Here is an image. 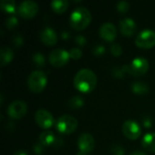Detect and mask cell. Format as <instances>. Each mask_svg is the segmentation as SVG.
I'll use <instances>...</instances> for the list:
<instances>
[{
    "label": "cell",
    "instance_id": "obj_1",
    "mask_svg": "<svg viewBox=\"0 0 155 155\" xmlns=\"http://www.w3.org/2000/svg\"><path fill=\"white\" fill-rule=\"evenodd\" d=\"M97 83V76L95 73L88 68H83L79 70L74 78V87L81 93L92 92Z\"/></svg>",
    "mask_w": 155,
    "mask_h": 155
},
{
    "label": "cell",
    "instance_id": "obj_2",
    "mask_svg": "<svg viewBox=\"0 0 155 155\" xmlns=\"http://www.w3.org/2000/svg\"><path fill=\"white\" fill-rule=\"evenodd\" d=\"M92 21V15L84 6L76 7L70 15V25L75 30H84Z\"/></svg>",
    "mask_w": 155,
    "mask_h": 155
},
{
    "label": "cell",
    "instance_id": "obj_3",
    "mask_svg": "<svg viewBox=\"0 0 155 155\" xmlns=\"http://www.w3.org/2000/svg\"><path fill=\"white\" fill-rule=\"evenodd\" d=\"M47 84V76L45 72L41 70L33 71L27 78L28 88L34 93L42 92Z\"/></svg>",
    "mask_w": 155,
    "mask_h": 155
},
{
    "label": "cell",
    "instance_id": "obj_4",
    "mask_svg": "<svg viewBox=\"0 0 155 155\" xmlns=\"http://www.w3.org/2000/svg\"><path fill=\"white\" fill-rule=\"evenodd\" d=\"M77 120L70 114H64L60 116L55 123V127L58 132L64 134H69L74 132L77 128Z\"/></svg>",
    "mask_w": 155,
    "mask_h": 155
},
{
    "label": "cell",
    "instance_id": "obj_5",
    "mask_svg": "<svg viewBox=\"0 0 155 155\" xmlns=\"http://www.w3.org/2000/svg\"><path fill=\"white\" fill-rule=\"evenodd\" d=\"M125 65H126L127 73L134 76H141L146 74V72L149 69V62L147 61L146 58L143 56L135 57L131 61L130 64H125Z\"/></svg>",
    "mask_w": 155,
    "mask_h": 155
},
{
    "label": "cell",
    "instance_id": "obj_6",
    "mask_svg": "<svg viewBox=\"0 0 155 155\" xmlns=\"http://www.w3.org/2000/svg\"><path fill=\"white\" fill-rule=\"evenodd\" d=\"M135 45L140 48H152L155 45V32L146 28L142 30L135 38Z\"/></svg>",
    "mask_w": 155,
    "mask_h": 155
},
{
    "label": "cell",
    "instance_id": "obj_7",
    "mask_svg": "<svg viewBox=\"0 0 155 155\" xmlns=\"http://www.w3.org/2000/svg\"><path fill=\"white\" fill-rule=\"evenodd\" d=\"M7 114L10 118L18 120L27 112V104L23 100H15L7 107Z\"/></svg>",
    "mask_w": 155,
    "mask_h": 155
},
{
    "label": "cell",
    "instance_id": "obj_8",
    "mask_svg": "<svg viewBox=\"0 0 155 155\" xmlns=\"http://www.w3.org/2000/svg\"><path fill=\"white\" fill-rule=\"evenodd\" d=\"M48 58L52 65L55 67H60L67 64V62L70 59V54L69 52L66 51L65 49L57 48V49H54L49 54Z\"/></svg>",
    "mask_w": 155,
    "mask_h": 155
},
{
    "label": "cell",
    "instance_id": "obj_9",
    "mask_svg": "<svg viewBox=\"0 0 155 155\" xmlns=\"http://www.w3.org/2000/svg\"><path fill=\"white\" fill-rule=\"evenodd\" d=\"M35 121L41 128H44V129L50 128L54 123L53 114L46 109H42V108L38 109L35 112Z\"/></svg>",
    "mask_w": 155,
    "mask_h": 155
},
{
    "label": "cell",
    "instance_id": "obj_10",
    "mask_svg": "<svg viewBox=\"0 0 155 155\" xmlns=\"http://www.w3.org/2000/svg\"><path fill=\"white\" fill-rule=\"evenodd\" d=\"M38 11V5L33 0H25L18 6V13L24 18L34 17Z\"/></svg>",
    "mask_w": 155,
    "mask_h": 155
},
{
    "label": "cell",
    "instance_id": "obj_11",
    "mask_svg": "<svg viewBox=\"0 0 155 155\" xmlns=\"http://www.w3.org/2000/svg\"><path fill=\"white\" fill-rule=\"evenodd\" d=\"M123 133L128 139L136 140L140 137L142 129L138 123L134 120H127L123 124Z\"/></svg>",
    "mask_w": 155,
    "mask_h": 155
},
{
    "label": "cell",
    "instance_id": "obj_12",
    "mask_svg": "<svg viewBox=\"0 0 155 155\" xmlns=\"http://www.w3.org/2000/svg\"><path fill=\"white\" fill-rule=\"evenodd\" d=\"M77 145H78V149L80 152L88 153L94 150L95 146V141L92 134L88 133H84L80 134V136L78 137Z\"/></svg>",
    "mask_w": 155,
    "mask_h": 155
},
{
    "label": "cell",
    "instance_id": "obj_13",
    "mask_svg": "<svg viewBox=\"0 0 155 155\" xmlns=\"http://www.w3.org/2000/svg\"><path fill=\"white\" fill-rule=\"evenodd\" d=\"M99 35L105 41H113L116 37L117 30H116L115 25L113 23L105 22L100 26Z\"/></svg>",
    "mask_w": 155,
    "mask_h": 155
},
{
    "label": "cell",
    "instance_id": "obj_14",
    "mask_svg": "<svg viewBox=\"0 0 155 155\" xmlns=\"http://www.w3.org/2000/svg\"><path fill=\"white\" fill-rule=\"evenodd\" d=\"M119 27H120L121 33L126 36H132L137 31L136 23L131 17H125L122 19L119 23Z\"/></svg>",
    "mask_w": 155,
    "mask_h": 155
},
{
    "label": "cell",
    "instance_id": "obj_15",
    "mask_svg": "<svg viewBox=\"0 0 155 155\" xmlns=\"http://www.w3.org/2000/svg\"><path fill=\"white\" fill-rule=\"evenodd\" d=\"M39 37L41 41L46 45H54L57 42V35L55 31L51 27H45L40 31Z\"/></svg>",
    "mask_w": 155,
    "mask_h": 155
},
{
    "label": "cell",
    "instance_id": "obj_16",
    "mask_svg": "<svg viewBox=\"0 0 155 155\" xmlns=\"http://www.w3.org/2000/svg\"><path fill=\"white\" fill-rule=\"evenodd\" d=\"M142 146L147 152L155 153V133H147L142 139Z\"/></svg>",
    "mask_w": 155,
    "mask_h": 155
},
{
    "label": "cell",
    "instance_id": "obj_17",
    "mask_svg": "<svg viewBox=\"0 0 155 155\" xmlns=\"http://www.w3.org/2000/svg\"><path fill=\"white\" fill-rule=\"evenodd\" d=\"M14 57V52L13 50L6 45H4L0 50V63L2 66H5L8 63L12 61Z\"/></svg>",
    "mask_w": 155,
    "mask_h": 155
},
{
    "label": "cell",
    "instance_id": "obj_18",
    "mask_svg": "<svg viewBox=\"0 0 155 155\" xmlns=\"http://www.w3.org/2000/svg\"><path fill=\"white\" fill-rule=\"evenodd\" d=\"M55 139H56V137L54 136V133L51 131H44L39 135V141L45 146L54 145Z\"/></svg>",
    "mask_w": 155,
    "mask_h": 155
},
{
    "label": "cell",
    "instance_id": "obj_19",
    "mask_svg": "<svg viewBox=\"0 0 155 155\" xmlns=\"http://www.w3.org/2000/svg\"><path fill=\"white\" fill-rule=\"evenodd\" d=\"M132 90L136 94L144 95L149 92V85L144 82L136 81L132 84Z\"/></svg>",
    "mask_w": 155,
    "mask_h": 155
},
{
    "label": "cell",
    "instance_id": "obj_20",
    "mask_svg": "<svg viewBox=\"0 0 155 155\" xmlns=\"http://www.w3.org/2000/svg\"><path fill=\"white\" fill-rule=\"evenodd\" d=\"M68 5H69V2L67 0H54L51 2L52 9L57 14L64 13L67 9Z\"/></svg>",
    "mask_w": 155,
    "mask_h": 155
},
{
    "label": "cell",
    "instance_id": "obj_21",
    "mask_svg": "<svg viewBox=\"0 0 155 155\" xmlns=\"http://www.w3.org/2000/svg\"><path fill=\"white\" fill-rule=\"evenodd\" d=\"M84 101L82 96L74 95L73 97H71L69 99V101L67 103V105L71 109H79L84 105Z\"/></svg>",
    "mask_w": 155,
    "mask_h": 155
},
{
    "label": "cell",
    "instance_id": "obj_22",
    "mask_svg": "<svg viewBox=\"0 0 155 155\" xmlns=\"http://www.w3.org/2000/svg\"><path fill=\"white\" fill-rule=\"evenodd\" d=\"M0 7L3 11L8 14H14L15 11V2L14 0H2Z\"/></svg>",
    "mask_w": 155,
    "mask_h": 155
},
{
    "label": "cell",
    "instance_id": "obj_23",
    "mask_svg": "<svg viewBox=\"0 0 155 155\" xmlns=\"http://www.w3.org/2000/svg\"><path fill=\"white\" fill-rule=\"evenodd\" d=\"M33 63L35 64V66L37 67H43L45 64V57L43 54L36 52L33 54Z\"/></svg>",
    "mask_w": 155,
    "mask_h": 155
},
{
    "label": "cell",
    "instance_id": "obj_24",
    "mask_svg": "<svg viewBox=\"0 0 155 155\" xmlns=\"http://www.w3.org/2000/svg\"><path fill=\"white\" fill-rule=\"evenodd\" d=\"M5 26H6L7 29L12 30V29H14V28L18 25V19H17V17H16L15 15H10V16H8V17L5 19Z\"/></svg>",
    "mask_w": 155,
    "mask_h": 155
},
{
    "label": "cell",
    "instance_id": "obj_25",
    "mask_svg": "<svg viewBox=\"0 0 155 155\" xmlns=\"http://www.w3.org/2000/svg\"><path fill=\"white\" fill-rule=\"evenodd\" d=\"M116 8L120 13H126L130 8V4L125 0H121L117 3Z\"/></svg>",
    "mask_w": 155,
    "mask_h": 155
},
{
    "label": "cell",
    "instance_id": "obj_26",
    "mask_svg": "<svg viewBox=\"0 0 155 155\" xmlns=\"http://www.w3.org/2000/svg\"><path fill=\"white\" fill-rule=\"evenodd\" d=\"M69 54H70V58H73V59H80L83 55V52L80 48H77V47H74V48H71L70 51H69Z\"/></svg>",
    "mask_w": 155,
    "mask_h": 155
},
{
    "label": "cell",
    "instance_id": "obj_27",
    "mask_svg": "<svg viewBox=\"0 0 155 155\" xmlns=\"http://www.w3.org/2000/svg\"><path fill=\"white\" fill-rule=\"evenodd\" d=\"M127 73V69H126V65L124 64L122 68H119V67H114V70H113V74L117 77V78H122L124 74Z\"/></svg>",
    "mask_w": 155,
    "mask_h": 155
},
{
    "label": "cell",
    "instance_id": "obj_28",
    "mask_svg": "<svg viewBox=\"0 0 155 155\" xmlns=\"http://www.w3.org/2000/svg\"><path fill=\"white\" fill-rule=\"evenodd\" d=\"M125 150L119 144H114L111 147V153L113 155H124Z\"/></svg>",
    "mask_w": 155,
    "mask_h": 155
},
{
    "label": "cell",
    "instance_id": "obj_29",
    "mask_svg": "<svg viewBox=\"0 0 155 155\" xmlns=\"http://www.w3.org/2000/svg\"><path fill=\"white\" fill-rule=\"evenodd\" d=\"M111 53L115 55V56H119L120 54H122L123 53V49H122V46L117 44V43H114L111 45Z\"/></svg>",
    "mask_w": 155,
    "mask_h": 155
},
{
    "label": "cell",
    "instance_id": "obj_30",
    "mask_svg": "<svg viewBox=\"0 0 155 155\" xmlns=\"http://www.w3.org/2000/svg\"><path fill=\"white\" fill-rule=\"evenodd\" d=\"M104 52H105V47L103 45H96L93 49V53L95 55H101L104 54Z\"/></svg>",
    "mask_w": 155,
    "mask_h": 155
},
{
    "label": "cell",
    "instance_id": "obj_31",
    "mask_svg": "<svg viewBox=\"0 0 155 155\" xmlns=\"http://www.w3.org/2000/svg\"><path fill=\"white\" fill-rule=\"evenodd\" d=\"M45 145H43L41 143H35L34 146H33V150L34 152L36 153V154H42L45 151Z\"/></svg>",
    "mask_w": 155,
    "mask_h": 155
},
{
    "label": "cell",
    "instance_id": "obj_32",
    "mask_svg": "<svg viewBox=\"0 0 155 155\" xmlns=\"http://www.w3.org/2000/svg\"><path fill=\"white\" fill-rule=\"evenodd\" d=\"M13 43H14V45H15V46H17V47L21 46V45H23V43H24L23 36H22L21 35H19V34L14 35V37H13Z\"/></svg>",
    "mask_w": 155,
    "mask_h": 155
},
{
    "label": "cell",
    "instance_id": "obj_33",
    "mask_svg": "<svg viewBox=\"0 0 155 155\" xmlns=\"http://www.w3.org/2000/svg\"><path fill=\"white\" fill-rule=\"evenodd\" d=\"M75 42L77 45H79L80 46H83L85 45L86 43V38L83 35H76L75 37Z\"/></svg>",
    "mask_w": 155,
    "mask_h": 155
},
{
    "label": "cell",
    "instance_id": "obj_34",
    "mask_svg": "<svg viewBox=\"0 0 155 155\" xmlns=\"http://www.w3.org/2000/svg\"><path fill=\"white\" fill-rule=\"evenodd\" d=\"M143 124L144 127H146V128H150V127L152 126L153 121H152L151 117H149V116H145V117L143 118Z\"/></svg>",
    "mask_w": 155,
    "mask_h": 155
},
{
    "label": "cell",
    "instance_id": "obj_35",
    "mask_svg": "<svg viewBox=\"0 0 155 155\" xmlns=\"http://www.w3.org/2000/svg\"><path fill=\"white\" fill-rule=\"evenodd\" d=\"M13 155H28L27 152L25 151V150H18V151H15Z\"/></svg>",
    "mask_w": 155,
    "mask_h": 155
},
{
    "label": "cell",
    "instance_id": "obj_36",
    "mask_svg": "<svg viewBox=\"0 0 155 155\" xmlns=\"http://www.w3.org/2000/svg\"><path fill=\"white\" fill-rule=\"evenodd\" d=\"M63 143H64V141L59 137V138H56V139H55V142H54V145H55L56 147H58V146H61V145L63 144Z\"/></svg>",
    "mask_w": 155,
    "mask_h": 155
},
{
    "label": "cell",
    "instance_id": "obj_37",
    "mask_svg": "<svg viewBox=\"0 0 155 155\" xmlns=\"http://www.w3.org/2000/svg\"><path fill=\"white\" fill-rule=\"evenodd\" d=\"M130 155H148L147 153H143V152H142V151H134V152H133Z\"/></svg>",
    "mask_w": 155,
    "mask_h": 155
},
{
    "label": "cell",
    "instance_id": "obj_38",
    "mask_svg": "<svg viewBox=\"0 0 155 155\" xmlns=\"http://www.w3.org/2000/svg\"><path fill=\"white\" fill-rule=\"evenodd\" d=\"M62 36H63L64 39V38H68V33H67V32H63V33H62Z\"/></svg>",
    "mask_w": 155,
    "mask_h": 155
},
{
    "label": "cell",
    "instance_id": "obj_39",
    "mask_svg": "<svg viewBox=\"0 0 155 155\" xmlns=\"http://www.w3.org/2000/svg\"><path fill=\"white\" fill-rule=\"evenodd\" d=\"M76 155H87V153H83V152H80V151H79Z\"/></svg>",
    "mask_w": 155,
    "mask_h": 155
}]
</instances>
